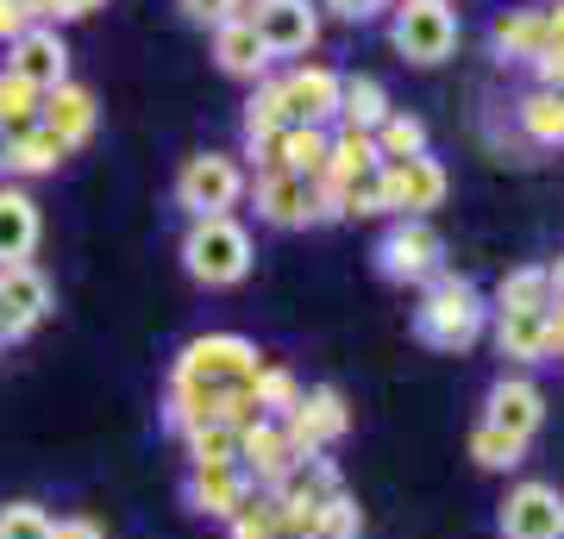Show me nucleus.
<instances>
[{
	"mask_svg": "<svg viewBox=\"0 0 564 539\" xmlns=\"http://www.w3.org/2000/svg\"><path fill=\"white\" fill-rule=\"evenodd\" d=\"M258 345L239 333H207V339L182 345L176 370H170V427L188 433L202 420H226V427H251L263 420L258 408Z\"/></svg>",
	"mask_w": 564,
	"mask_h": 539,
	"instance_id": "nucleus-1",
	"label": "nucleus"
},
{
	"mask_svg": "<svg viewBox=\"0 0 564 539\" xmlns=\"http://www.w3.org/2000/svg\"><path fill=\"white\" fill-rule=\"evenodd\" d=\"M182 263H188V277L207 282V289H232V282H245V270H251V233H245L232 214H207V220L188 226Z\"/></svg>",
	"mask_w": 564,
	"mask_h": 539,
	"instance_id": "nucleus-2",
	"label": "nucleus"
},
{
	"mask_svg": "<svg viewBox=\"0 0 564 539\" xmlns=\"http://www.w3.org/2000/svg\"><path fill=\"white\" fill-rule=\"evenodd\" d=\"M414 333H421L433 352H464V345L484 333V295L464 277H440L426 289L421 314H414Z\"/></svg>",
	"mask_w": 564,
	"mask_h": 539,
	"instance_id": "nucleus-3",
	"label": "nucleus"
},
{
	"mask_svg": "<svg viewBox=\"0 0 564 539\" xmlns=\"http://www.w3.org/2000/svg\"><path fill=\"white\" fill-rule=\"evenodd\" d=\"M232 20L251 25L270 57H302V51H314V39H321V13H314L307 0H239Z\"/></svg>",
	"mask_w": 564,
	"mask_h": 539,
	"instance_id": "nucleus-4",
	"label": "nucleus"
},
{
	"mask_svg": "<svg viewBox=\"0 0 564 539\" xmlns=\"http://www.w3.org/2000/svg\"><path fill=\"white\" fill-rule=\"evenodd\" d=\"M389 39H395V51H402L408 63H445L458 51V20H452L445 0H402Z\"/></svg>",
	"mask_w": 564,
	"mask_h": 539,
	"instance_id": "nucleus-5",
	"label": "nucleus"
},
{
	"mask_svg": "<svg viewBox=\"0 0 564 539\" xmlns=\"http://www.w3.org/2000/svg\"><path fill=\"white\" fill-rule=\"evenodd\" d=\"M245 195V170L232 158H220V151H202V158L182 163L176 176V201L195 214V220H207V214H232V201Z\"/></svg>",
	"mask_w": 564,
	"mask_h": 539,
	"instance_id": "nucleus-6",
	"label": "nucleus"
},
{
	"mask_svg": "<svg viewBox=\"0 0 564 539\" xmlns=\"http://www.w3.org/2000/svg\"><path fill=\"white\" fill-rule=\"evenodd\" d=\"M445 201V170L433 158H408V163H383V214H408V220H426Z\"/></svg>",
	"mask_w": 564,
	"mask_h": 539,
	"instance_id": "nucleus-7",
	"label": "nucleus"
},
{
	"mask_svg": "<svg viewBox=\"0 0 564 539\" xmlns=\"http://www.w3.org/2000/svg\"><path fill=\"white\" fill-rule=\"evenodd\" d=\"M276 95H282V120L289 126L339 120V69H326V63H302L295 76L276 82Z\"/></svg>",
	"mask_w": 564,
	"mask_h": 539,
	"instance_id": "nucleus-8",
	"label": "nucleus"
},
{
	"mask_svg": "<svg viewBox=\"0 0 564 539\" xmlns=\"http://www.w3.org/2000/svg\"><path fill=\"white\" fill-rule=\"evenodd\" d=\"M51 314V282L32 263H0V339H25Z\"/></svg>",
	"mask_w": 564,
	"mask_h": 539,
	"instance_id": "nucleus-9",
	"label": "nucleus"
},
{
	"mask_svg": "<svg viewBox=\"0 0 564 539\" xmlns=\"http://www.w3.org/2000/svg\"><path fill=\"white\" fill-rule=\"evenodd\" d=\"M345 427H351V414H345L339 389H307L302 408L282 420V433H289V445H295V459H321V452L339 440Z\"/></svg>",
	"mask_w": 564,
	"mask_h": 539,
	"instance_id": "nucleus-10",
	"label": "nucleus"
},
{
	"mask_svg": "<svg viewBox=\"0 0 564 539\" xmlns=\"http://www.w3.org/2000/svg\"><path fill=\"white\" fill-rule=\"evenodd\" d=\"M502 539H564V496L552 483H521V489H508Z\"/></svg>",
	"mask_w": 564,
	"mask_h": 539,
	"instance_id": "nucleus-11",
	"label": "nucleus"
},
{
	"mask_svg": "<svg viewBox=\"0 0 564 539\" xmlns=\"http://www.w3.org/2000/svg\"><path fill=\"white\" fill-rule=\"evenodd\" d=\"M440 251L445 245L426 220H402L383 245H377V263H383L389 282H426L433 270H440Z\"/></svg>",
	"mask_w": 564,
	"mask_h": 539,
	"instance_id": "nucleus-12",
	"label": "nucleus"
},
{
	"mask_svg": "<svg viewBox=\"0 0 564 539\" xmlns=\"http://www.w3.org/2000/svg\"><path fill=\"white\" fill-rule=\"evenodd\" d=\"M7 69L20 82H32L39 95H51L57 82H69V51H63V39L51 25H25L20 39L7 44Z\"/></svg>",
	"mask_w": 564,
	"mask_h": 539,
	"instance_id": "nucleus-13",
	"label": "nucleus"
},
{
	"mask_svg": "<svg viewBox=\"0 0 564 539\" xmlns=\"http://www.w3.org/2000/svg\"><path fill=\"white\" fill-rule=\"evenodd\" d=\"M239 464H245V477H258L276 489L302 459H295V445L282 433V420H251V427H239Z\"/></svg>",
	"mask_w": 564,
	"mask_h": 539,
	"instance_id": "nucleus-14",
	"label": "nucleus"
},
{
	"mask_svg": "<svg viewBox=\"0 0 564 539\" xmlns=\"http://www.w3.org/2000/svg\"><path fill=\"white\" fill-rule=\"evenodd\" d=\"M545 420V396L533 389L527 377H508V382H496L489 389V414H484V427H496V433H508V440H533V427Z\"/></svg>",
	"mask_w": 564,
	"mask_h": 539,
	"instance_id": "nucleus-15",
	"label": "nucleus"
},
{
	"mask_svg": "<svg viewBox=\"0 0 564 539\" xmlns=\"http://www.w3.org/2000/svg\"><path fill=\"white\" fill-rule=\"evenodd\" d=\"M258 214L270 226H307V220H321V214H314V182L289 176V170H263V176H258Z\"/></svg>",
	"mask_w": 564,
	"mask_h": 539,
	"instance_id": "nucleus-16",
	"label": "nucleus"
},
{
	"mask_svg": "<svg viewBox=\"0 0 564 539\" xmlns=\"http://www.w3.org/2000/svg\"><path fill=\"white\" fill-rule=\"evenodd\" d=\"M39 126H51L69 151H76L88 132H95V95L82 82H57L51 95H39Z\"/></svg>",
	"mask_w": 564,
	"mask_h": 539,
	"instance_id": "nucleus-17",
	"label": "nucleus"
},
{
	"mask_svg": "<svg viewBox=\"0 0 564 539\" xmlns=\"http://www.w3.org/2000/svg\"><path fill=\"white\" fill-rule=\"evenodd\" d=\"M188 496H195V508H202V515L232 520L245 502H251V477H245V464H195Z\"/></svg>",
	"mask_w": 564,
	"mask_h": 539,
	"instance_id": "nucleus-18",
	"label": "nucleus"
},
{
	"mask_svg": "<svg viewBox=\"0 0 564 539\" xmlns=\"http://www.w3.org/2000/svg\"><path fill=\"white\" fill-rule=\"evenodd\" d=\"M39 245V201L25 188H0V263H25Z\"/></svg>",
	"mask_w": 564,
	"mask_h": 539,
	"instance_id": "nucleus-19",
	"label": "nucleus"
},
{
	"mask_svg": "<svg viewBox=\"0 0 564 539\" xmlns=\"http://www.w3.org/2000/svg\"><path fill=\"white\" fill-rule=\"evenodd\" d=\"M395 107H389V88L377 76H339V120L351 132H377Z\"/></svg>",
	"mask_w": 564,
	"mask_h": 539,
	"instance_id": "nucleus-20",
	"label": "nucleus"
},
{
	"mask_svg": "<svg viewBox=\"0 0 564 539\" xmlns=\"http://www.w3.org/2000/svg\"><path fill=\"white\" fill-rule=\"evenodd\" d=\"M214 57H220L226 76H263V63H270V51H263V39L251 32L245 20H220L214 25Z\"/></svg>",
	"mask_w": 564,
	"mask_h": 539,
	"instance_id": "nucleus-21",
	"label": "nucleus"
},
{
	"mask_svg": "<svg viewBox=\"0 0 564 539\" xmlns=\"http://www.w3.org/2000/svg\"><path fill=\"white\" fill-rule=\"evenodd\" d=\"M326 132L321 126H282V144H276V170H289V176H302V182H314V176H326Z\"/></svg>",
	"mask_w": 564,
	"mask_h": 539,
	"instance_id": "nucleus-22",
	"label": "nucleus"
},
{
	"mask_svg": "<svg viewBox=\"0 0 564 539\" xmlns=\"http://www.w3.org/2000/svg\"><path fill=\"white\" fill-rule=\"evenodd\" d=\"M545 314L552 308H508L502 320H496V339H502V358H545Z\"/></svg>",
	"mask_w": 564,
	"mask_h": 539,
	"instance_id": "nucleus-23",
	"label": "nucleus"
},
{
	"mask_svg": "<svg viewBox=\"0 0 564 539\" xmlns=\"http://www.w3.org/2000/svg\"><path fill=\"white\" fill-rule=\"evenodd\" d=\"M63 158H69V144H63L51 126H32V132H20V139H13L7 170H13V176H51Z\"/></svg>",
	"mask_w": 564,
	"mask_h": 539,
	"instance_id": "nucleus-24",
	"label": "nucleus"
},
{
	"mask_svg": "<svg viewBox=\"0 0 564 539\" xmlns=\"http://www.w3.org/2000/svg\"><path fill=\"white\" fill-rule=\"evenodd\" d=\"M496 51L502 57H540L545 51V7H514L496 20Z\"/></svg>",
	"mask_w": 564,
	"mask_h": 539,
	"instance_id": "nucleus-25",
	"label": "nucleus"
},
{
	"mask_svg": "<svg viewBox=\"0 0 564 539\" xmlns=\"http://www.w3.org/2000/svg\"><path fill=\"white\" fill-rule=\"evenodd\" d=\"M377 139H370V132H351V126H345L339 139L326 144V176L333 182H351V176H364V170H377Z\"/></svg>",
	"mask_w": 564,
	"mask_h": 539,
	"instance_id": "nucleus-26",
	"label": "nucleus"
},
{
	"mask_svg": "<svg viewBox=\"0 0 564 539\" xmlns=\"http://www.w3.org/2000/svg\"><path fill=\"white\" fill-rule=\"evenodd\" d=\"M32 126H39V88L20 82L13 69H0V132L20 139V132H32Z\"/></svg>",
	"mask_w": 564,
	"mask_h": 539,
	"instance_id": "nucleus-27",
	"label": "nucleus"
},
{
	"mask_svg": "<svg viewBox=\"0 0 564 539\" xmlns=\"http://www.w3.org/2000/svg\"><path fill=\"white\" fill-rule=\"evenodd\" d=\"M370 139H377V158L383 163H408V158H421L426 151V126L414 120V114H389Z\"/></svg>",
	"mask_w": 564,
	"mask_h": 539,
	"instance_id": "nucleus-28",
	"label": "nucleus"
},
{
	"mask_svg": "<svg viewBox=\"0 0 564 539\" xmlns=\"http://www.w3.org/2000/svg\"><path fill=\"white\" fill-rule=\"evenodd\" d=\"M521 126L533 144H564V95H552V88H533V95L521 100Z\"/></svg>",
	"mask_w": 564,
	"mask_h": 539,
	"instance_id": "nucleus-29",
	"label": "nucleus"
},
{
	"mask_svg": "<svg viewBox=\"0 0 564 539\" xmlns=\"http://www.w3.org/2000/svg\"><path fill=\"white\" fill-rule=\"evenodd\" d=\"M188 452H195V464H239V427L202 420V427H188Z\"/></svg>",
	"mask_w": 564,
	"mask_h": 539,
	"instance_id": "nucleus-30",
	"label": "nucleus"
},
{
	"mask_svg": "<svg viewBox=\"0 0 564 539\" xmlns=\"http://www.w3.org/2000/svg\"><path fill=\"white\" fill-rule=\"evenodd\" d=\"M302 396H307V389L289 377V370H270V364L258 370V408H263V420H289L295 408H302Z\"/></svg>",
	"mask_w": 564,
	"mask_h": 539,
	"instance_id": "nucleus-31",
	"label": "nucleus"
},
{
	"mask_svg": "<svg viewBox=\"0 0 564 539\" xmlns=\"http://www.w3.org/2000/svg\"><path fill=\"white\" fill-rule=\"evenodd\" d=\"M289 527H282V502L276 496H251L232 515V539H282Z\"/></svg>",
	"mask_w": 564,
	"mask_h": 539,
	"instance_id": "nucleus-32",
	"label": "nucleus"
},
{
	"mask_svg": "<svg viewBox=\"0 0 564 539\" xmlns=\"http://www.w3.org/2000/svg\"><path fill=\"white\" fill-rule=\"evenodd\" d=\"M502 314L508 308H552V282H545V270L540 263H527V270H508L502 277Z\"/></svg>",
	"mask_w": 564,
	"mask_h": 539,
	"instance_id": "nucleus-33",
	"label": "nucleus"
},
{
	"mask_svg": "<svg viewBox=\"0 0 564 539\" xmlns=\"http://www.w3.org/2000/svg\"><path fill=\"white\" fill-rule=\"evenodd\" d=\"M521 452H527L521 440H508V433H496V427H484V420H477V433H470V459L484 464V471H514V464H521Z\"/></svg>",
	"mask_w": 564,
	"mask_h": 539,
	"instance_id": "nucleus-34",
	"label": "nucleus"
},
{
	"mask_svg": "<svg viewBox=\"0 0 564 539\" xmlns=\"http://www.w3.org/2000/svg\"><path fill=\"white\" fill-rule=\"evenodd\" d=\"M282 95H276V82H263L258 95L245 100V139H276L282 132Z\"/></svg>",
	"mask_w": 564,
	"mask_h": 539,
	"instance_id": "nucleus-35",
	"label": "nucleus"
},
{
	"mask_svg": "<svg viewBox=\"0 0 564 539\" xmlns=\"http://www.w3.org/2000/svg\"><path fill=\"white\" fill-rule=\"evenodd\" d=\"M339 214H383V163L339 182Z\"/></svg>",
	"mask_w": 564,
	"mask_h": 539,
	"instance_id": "nucleus-36",
	"label": "nucleus"
},
{
	"mask_svg": "<svg viewBox=\"0 0 564 539\" xmlns=\"http://www.w3.org/2000/svg\"><path fill=\"white\" fill-rule=\"evenodd\" d=\"M0 539H51V515L39 502H13L0 508Z\"/></svg>",
	"mask_w": 564,
	"mask_h": 539,
	"instance_id": "nucleus-37",
	"label": "nucleus"
},
{
	"mask_svg": "<svg viewBox=\"0 0 564 539\" xmlns=\"http://www.w3.org/2000/svg\"><path fill=\"white\" fill-rule=\"evenodd\" d=\"M314 539H358V508H351V496H333L321 502V515H314Z\"/></svg>",
	"mask_w": 564,
	"mask_h": 539,
	"instance_id": "nucleus-38",
	"label": "nucleus"
},
{
	"mask_svg": "<svg viewBox=\"0 0 564 539\" xmlns=\"http://www.w3.org/2000/svg\"><path fill=\"white\" fill-rule=\"evenodd\" d=\"M25 25H32V7L25 0H0V44H13Z\"/></svg>",
	"mask_w": 564,
	"mask_h": 539,
	"instance_id": "nucleus-39",
	"label": "nucleus"
},
{
	"mask_svg": "<svg viewBox=\"0 0 564 539\" xmlns=\"http://www.w3.org/2000/svg\"><path fill=\"white\" fill-rule=\"evenodd\" d=\"M232 7H239V0H182V13H188V20H214V25H220V20H232Z\"/></svg>",
	"mask_w": 564,
	"mask_h": 539,
	"instance_id": "nucleus-40",
	"label": "nucleus"
},
{
	"mask_svg": "<svg viewBox=\"0 0 564 539\" xmlns=\"http://www.w3.org/2000/svg\"><path fill=\"white\" fill-rule=\"evenodd\" d=\"M533 69H540V88L564 95V51H540V57H533Z\"/></svg>",
	"mask_w": 564,
	"mask_h": 539,
	"instance_id": "nucleus-41",
	"label": "nucleus"
},
{
	"mask_svg": "<svg viewBox=\"0 0 564 539\" xmlns=\"http://www.w3.org/2000/svg\"><path fill=\"white\" fill-rule=\"evenodd\" d=\"M326 7H333L339 20H377V13H383L389 0H326Z\"/></svg>",
	"mask_w": 564,
	"mask_h": 539,
	"instance_id": "nucleus-42",
	"label": "nucleus"
},
{
	"mask_svg": "<svg viewBox=\"0 0 564 539\" xmlns=\"http://www.w3.org/2000/svg\"><path fill=\"white\" fill-rule=\"evenodd\" d=\"M51 539H107L95 520H51Z\"/></svg>",
	"mask_w": 564,
	"mask_h": 539,
	"instance_id": "nucleus-43",
	"label": "nucleus"
},
{
	"mask_svg": "<svg viewBox=\"0 0 564 539\" xmlns=\"http://www.w3.org/2000/svg\"><path fill=\"white\" fill-rule=\"evenodd\" d=\"M545 51H564V0L545 7Z\"/></svg>",
	"mask_w": 564,
	"mask_h": 539,
	"instance_id": "nucleus-44",
	"label": "nucleus"
},
{
	"mask_svg": "<svg viewBox=\"0 0 564 539\" xmlns=\"http://www.w3.org/2000/svg\"><path fill=\"white\" fill-rule=\"evenodd\" d=\"M101 0H69V20H82V13H95Z\"/></svg>",
	"mask_w": 564,
	"mask_h": 539,
	"instance_id": "nucleus-45",
	"label": "nucleus"
},
{
	"mask_svg": "<svg viewBox=\"0 0 564 539\" xmlns=\"http://www.w3.org/2000/svg\"><path fill=\"white\" fill-rule=\"evenodd\" d=\"M7 151H13V139H7V132H0V170H7Z\"/></svg>",
	"mask_w": 564,
	"mask_h": 539,
	"instance_id": "nucleus-46",
	"label": "nucleus"
},
{
	"mask_svg": "<svg viewBox=\"0 0 564 539\" xmlns=\"http://www.w3.org/2000/svg\"><path fill=\"white\" fill-rule=\"evenodd\" d=\"M282 539H314V533H282Z\"/></svg>",
	"mask_w": 564,
	"mask_h": 539,
	"instance_id": "nucleus-47",
	"label": "nucleus"
}]
</instances>
